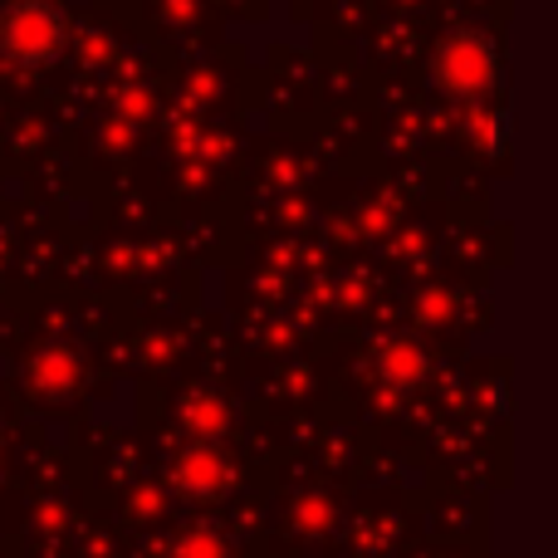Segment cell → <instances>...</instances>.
<instances>
[{"instance_id":"1","label":"cell","mask_w":558,"mask_h":558,"mask_svg":"<svg viewBox=\"0 0 558 558\" xmlns=\"http://www.w3.org/2000/svg\"><path fill=\"white\" fill-rule=\"evenodd\" d=\"M59 39H64V29H59V20L45 5H20L5 20V45L15 54H54Z\"/></svg>"}]
</instances>
